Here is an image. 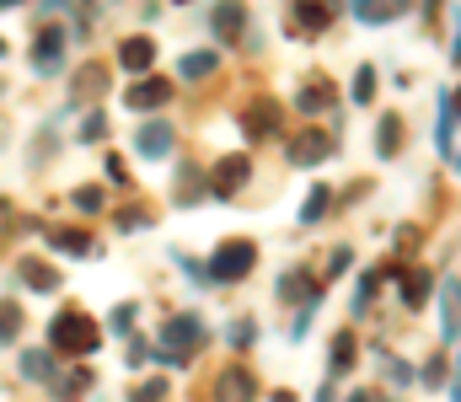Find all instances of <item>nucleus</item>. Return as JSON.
I'll list each match as a JSON object with an SVG mask.
<instances>
[{
  "label": "nucleus",
  "mask_w": 461,
  "mask_h": 402,
  "mask_svg": "<svg viewBox=\"0 0 461 402\" xmlns=\"http://www.w3.org/2000/svg\"><path fill=\"white\" fill-rule=\"evenodd\" d=\"M97 344H103L97 317H86L81 306L54 311V322H49V354H54V349H59V354H92Z\"/></svg>",
  "instance_id": "1"
},
{
  "label": "nucleus",
  "mask_w": 461,
  "mask_h": 402,
  "mask_svg": "<svg viewBox=\"0 0 461 402\" xmlns=\"http://www.w3.org/2000/svg\"><path fill=\"white\" fill-rule=\"evenodd\" d=\"M199 344H204V322L199 317H167V327H161V349H150L161 365H188L194 354H199Z\"/></svg>",
  "instance_id": "2"
},
{
  "label": "nucleus",
  "mask_w": 461,
  "mask_h": 402,
  "mask_svg": "<svg viewBox=\"0 0 461 402\" xmlns=\"http://www.w3.org/2000/svg\"><path fill=\"white\" fill-rule=\"evenodd\" d=\"M258 264V242H247V237H230L215 247V258H210V273L204 279H215V284H236V279H247Z\"/></svg>",
  "instance_id": "3"
},
{
  "label": "nucleus",
  "mask_w": 461,
  "mask_h": 402,
  "mask_svg": "<svg viewBox=\"0 0 461 402\" xmlns=\"http://www.w3.org/2000/svg\"><path fill=\"white\" fill-rule=\"evenodd\" d=\"M333 150H339V139L328 130H306V134L290 139V161H295V166H317V161H328Z\"/></svg>",
  "instance_id": "4"
},
{
  "label": "nucleus",
  "mask_w": 461,
  "mask_h": 402,
  "mask_svg": "<svg viewBox=\"0 0 461 402\" xmlns=\"http://www.w3.org/2000/svg\"><path fill=\"white\" fill-rule=\"evenodd\" d=\"M241 130H247V139L252 145H263V139H279V103H252L247 113H241Z\"/></svg>",
  "instance_id": "5"
},
{
  "label": "nucleus",
  "mask_w": 461,
  "mask_h": 402,
  "mask_svg": "<svg viewBox=\"0 0 461 402\" xmlns=\"http://www.w3.org/2000/svg\"><path fill=\"white\" fill-rule=\"evenodd\" d=\"M435 145H440L446 166H456V92H440V113H435Z\"/></svg>",
  "instance_id": "6"
},
{
  "label": "nucleus",
  "mask_w": 461,
  "mask_h": 402,
  "mask_svg": "<svg viewBox=\"0 0 461 402\" xmlns=\"http://www.w3.org/2000/svg\"><path fill=\"white\" fill-rule=\"evenodd\" d=\"M59 65H65V32L49 27V32H38V43H32V70H38V76H54Z\"/></svg>",
  "instance_id": "7"
},
{
  "label": "nucleus",
  "mask_w": 461,
  "mask_h": 402,
  "mask_svg": "<svg viewBox=\"0 0 461 402\" xmlns=\"http://www.w3.org/2000/svg\"><path fill=\"white\" fill-rule=\"evenodd\" d=\"M252 177V161L247 156H226L221 166H215V183H210V193L215 199H230V193H241V183Z\"/></svg>",
  "instance_id": "8"
},
{
  "label": "nucleus",
  "mask_w": 461,
  "mask_h": 402,
  "mask_svg": "<svg viewBox=\"0 0 461 402\" xmlns=\"http://www.w3.org/2000/svg\"><path fill=\"white\" fill-rule=\"evenodd\" d=\"M279 300H290V306H312V311H317V306H322V284H312V273L295 268V273L279 279Z\"/></svg>",
  "instance_id": "9"
},
{
  "label": "nucleus",
  "mask_w": 461,
  "mask_h": 402,
  "mask_svg": "<svg viewBox=\"0 0 461 402\" xmlns=\"http://www.w3.org/2000/svg\"><path fill=\"white\" fill-rule=\"evenodd\" d=\"M215 392H221V402H252V398H258V381H252V371H247V365H230V371H221Z\"/></svg>",
  "instance_id": "10"
},
{
  "label": "nucleus",
  "mask_w": 461,
  "mask_h": 402,
  "mask_svg": "<svg viewBox=\"0 0 461 402\" xmlns=\"http://www.w3.org/2000/svg\"><path fill=\"white\" fill-rule=\"evenodd\" d=\"M123 103H129L134 113H150V108H161V103H172V86L150 76V81H134V86L123 92Z\"/></svg>",
  "instance_id": "11"
},
{
  "label": "nucleus",
  "mask_w": 461,
  "mask_h": 402,
  "mask_svg": "<svg viewBox=\"0 0 461 402\" xmlns=\"http://www.w3.org/2000/svg\"><path fill=\"white\" fill-rule=\"evenodd\" d=\"M172 124H161V119H156V124H140V134H134V150H140V156H145V161H161V156H167V150H172Z\"/></svg>",
  "instance_id": "12"
},
{
  "label": "nucleus",
  "mask_w": 461,
  "mask_h": 402,
  "mask_svg": "<svg viewBox=\"0 0 461 402\" xmlns=\"http://www.w3.org/2000/svg\"><path fill=\"white\" fill-rule=\"evenodd\" d=\"M16 279H22L27 290H38V295H54V290H59V268L38 264V258H22V264H16Z\"/></svg>",
  "instance_id": "13"
},
{
  "label": "nucleus",
  "mask_w": 461,
  "mask_h": 402,
  "mask_svg": "<svg viewBox=\"0 0 461 402\" xmlns=\"http://www.w3.org/2000/svg\"><path fill=\"white\" fill-rule=\"evenodd\" d=\"M221 70V49H199V54H183V81H204Z\"/></svg>",
  "instance_id": "14"
},
{
  "label": "nucleus",
  "mask_w": 461,
  "mask_h": 402,
  "mask_svg": "<svg viewBox=\"0 0 461 402\" xmlns=\"http://www.w3.org/2000/svg\"><path fill=\"white\" fill-rule=\"evenodd\" d=\"M22 376L54 387V354H49V349H22Z\"/></svg>",
  "instance_id": "15"
},
{
  "label": "nucleus",
  "mask_w": 461,
  "mask_h": 402,
  "mask_svg": "<svg viewBox=\"0 0 461 402\" xmlns=\"http://www.w3.org/2000/svg\"><path fill=\"white\" fill-rule=\"evenodd\" d=\"M118 59H123V70H150V59H156V43H150V38H129V43L118 49Z\"/></svg>",
  "instance_id": "16"
},
{
  "label": "nucleus",
  "mask_w": 461,
  "mask_h": 402,
  "mask_svg": "<svg viewBox=\"0 0 461 402\" xmlns=\"http://www.w3.org/2000/svg\"><path fill=\"white\" fill-rule=\"evenodd\" d=\"M440 327H446V344H456V273H446L440 284Z\"/></svg>",
  "instance_id": "17"
},
{
  "label": "nucleus",
  "mask_w": 461,
  "mask_h": 402,
  "mask_svg": "<svg viewBox=\"0 0 461 402\" xmlns=\"http://www.w3.org/2000/svg\"><path fill=\"white\" fill-rule=\"evenodd\" d=\"M397 150H402V119L386 113L381 130H375V156H397Z\"/></svg>",
  "instance_id": "18"
},
{
  "label": "nucleus",
  "mask_w": 461,
  "mask_h": 402,
  "mask_svg": "<svg viewBox=\"0 0 461 402\" xmlns=\"http://www.w3.org/2000/svg\"><path fill=\"white\" fill-rule=\"evenodd\" d=\"M328 22H333L328 5H295V22H290V27H301V32H322Z\"/></svg>",
  "instance_id": "19"
},
{
  "label": "nucleus",
  "mask_w": 461,
  "mask_h": 402,
  "mask_svg": "<svg viewBox=\"0 0 461 402\" xmlns=\"http://www.w3.org/2000/svg\"><path fill=\"white\" fill-rule=\"evenodd\" d=\"M49 242H54L59 253H70V258H86V253H92V237H86V231H49Z\"/></svg>",
  "instance_id": "20"
},
{
  "label": "nucleus",
  "mask_w": 461,
  "mask_h": 402,
  "mask_svg": "<svg viewBox=\"0 0 461 402\" xmlns=\"http://www.w3.org/2000/svg\"><path fill=\"white\" fill-rule=\"evenodd\" d=\"M210 22H215V32H221V38L230 43V38H236V32L247 27V11H241V5H221V11H215Z\"/></svg>",
  "instance_id": "21"
},
{
  "label": "nucleus",
  "mask_w": 461,
  "mask_h": 402,
  "mask_svg": "<svg viewBox=\"0 0 461 402\" xmlns=\"http://www.w3.org/2000/svg\"><path fill=\"white\" fill-rule=\"evenodd\" d=\"M429 279H435L429 268H408V284H402V300H408V306H424V295H429Z\"/></svg>",
  "instance_id": "22"
},
{
  "label": "nucleus",
  "mask_w": 461,
  "mask_h": 402,
  "mask_svg": "<svg viewBox=\"0 0 461 402\" xmlns=\"http://www.w3.org/2000/svg\"><path fill=\"white\" fill-rule=\"evenodd\" d=\"M210 193V183H199V172L194 166H183V183H177V204H199Z\"/></svg>",
  "instance_id": "23"
},
{
  "label": "nucleus",
  "mask_w": 461,
  "mask_h": 402,
  "mask_svg": "<svg viewBox=\"0 0 461 402\" xmlns=\"http://www.w3.org/2000/svg\"><path fill=\"white\" fill-rule=\"evenodd\" d=\"M328 199H333V193H328V188H322V183H317V188H312V193H306V204H301V220H306V226H317V220H322V215H328Z\"/></svg>",
  "instance_id": "24"
},
{
  "label": "nucleus",
  "mask_w": 461,
  "mask_h": 402,
  "mask_svg": "<svg viewBox=\"0 0 461 402\" xmlns=\"http://www.w3.org/2000/svg\"><path fill=\"white\" fill-rule=\"evenodd\" d=\"M86 392H92V376H86V371H70V376L59 381V402H81Z\"/></svg>",
  "instance_id": "25"
},
{
  "label": "nucleus",
  "mask_w": 461,
  "mask_h": 402,
  "mask_svg": "<svg viewBox=\"0 0 461 402\" xmlns=\"http://www.w3.org/2000/svg\"><path fill=\"white\" fill-rule=\"evenodd\" d=\"M354 16H359V22H370V27H381V22H397V16H402V5H375V0H370V5H354Z\"/></svg>",
  "instance_id": "26"
},
{
  "label": "nucleus",
  "mask_w": 461,
  "mask_h": 402,
  "mask_svg": "<svg viewBox=\"0 0 461 402\" xmlns=\"http://www.w3.org/2000/svg\"><path fill=\"white\" fill-rule=\"evenodd\" d=\"M295 108H301V113H328V86H322V81H312V86L295 97Z\"/></svg>",
  "instance_id": "27"
},
{
  "label": "nucleus",
  "mask_w": 461,
  "mask_h": 402,
  "mask_svg": "<svg viewBox=\"0 0 461 402\" xmlns=\"http://www.w3.org/2000/svg\"><path fill=\"white\" fill-rule=\"evenodd\" d=\"M354 349H359L354 333H339V338H333V376H344L348 365H354Z\"/></svg>",
  "instance_id": "28"
},
{
  "label": "nucleus",
  "mask_w": 461,
  "mask_h": 402,
  "mask_svg": "<svg viewBox=\"0 0 461 402\" xmlns=\"http://www.w3.org/2000/svg\"><path fill=\"white\" fill-rule=\"evenodd\" d=\"M108 86V76H103V65H86L81 76H76V97H92V92H103Z\"/></svg>",
  "instance_id": "29"
},
{
  "label": "nucleus",
  "mask_w": 461,
  "mask_h": 402,
  "mask_svg": "<svg viewBox=\"0 0 461 402\" xmlns=\"http://www.w3.org/2000/svg\"><path fill=\"white\" fill-rule=\"evenodd\" d=\"M348 97H354V103H370V97H375V70H370V65H359V76H354V92H348Z\"/></svg>",
  "instance_id": "30"
},
{
  "label": "nucleus",
  "mask_w": 461,
  "mask_h": 402,
  "mask_svg": "<svg viewBox=\"0 0 461 402\" xmlns=\"http://www.w3.org/2000/svg\"><path fill=\"white\" fill-rule=\"evenodd\" d=\"M16 333H22V311H16V306L5 300V306H0V344H11Z\"/></svg>",
  "instance_id": "31"
},
{
  "label": "nucleus",
  "mask_w": 461,
  "mask_h": 402,
  "mask_svg": "<svg viewBox=\"0 0 461 402\" xmlns=\"http://www.w3.org/2000/svg\"><path fill=\"white\" fill-rule=\"evenodd\" d=\"M375 284H381L375 273H365V279H359V295H354V317H365V311H370V300H375Z\"/></svg>",
  "instance_id": "32"
},
{
  "label": "nucleus",
  "mask_w": 461,
  "mask_h": 402,
  "mask_svg": "<svg viewBox=\"0 0 461 402\" xmlns=\"http://www.w3.org/2000/svg\"><path fill=\"white\" fill-rule=\"evenodd\" d=\"M386 381H392V387H408V381H413V365H408V360H386Z\"/></svg>",
  "instance_id": "33"
},
{
  "label": "nucleus",
  "mask_w": 461,
  "mask_h": 402,
  "mask_svg": "<svg viewBox=\"0 0 461 402\" xmlns=\"http://www.w3.org/2000/svg\"><path fill=\"white\" fill-rule=\"evenodd\" d=\"M129 402H167V381H145L140 392H129Z\"/></svg>",
  "instance_id": "34"
},
{
  "label": "nucleus",
  "mask_w": 461,
  "mask_h": 402,
  "mask_svg": "<svg viewBox=\"0 0 461 402\" xmlns=\"http://www.w3.org/2000/svg\"><path fill=\"white\" fill-rule=\"evenodd\" d=\"M103 134H108V119L103 113H86L81 119V139H103Z\"/></svg>",
  "instance_id": "35"
},
{
  "label": "nucleus",
  "mask_w": 461,
  "mask_h": 402,
  "mask_svg": "<svg viewBox=\"0 0 461 402\" xmlns=\"http://www.w3.org/2000/svg\"><path fill=\"white\" fill-rule=\"evenodd\" d=\"M76 210L97 215V210H103V193H97V188H76Z\"/></svg>",
  "instance_id": "36"
},
{
  "label": "nucleus",
  "mask_w": 461,
  "mask_h": 402,
  "mask_svg": "<svg viewBox=\"0 0 461 402\" xmlns=\"http://www.w3.org/2000/svg\"><path fill=\"white\" fill-rule=\"evenodd\" d=\"M145 226H150L145 210H123V215H118V231H145Z\"/></svg>",
  "instance_id": "37"
},
{
  "label": "nucleus",
  "mask_w": 461,
  "mask_h": 402,
  "mask_svg": "<svg viewBox=\"0 0 461 402\" xmlns=\"http://www.w3.org/2000/svg\"><path fill=\"white\" fill-rule=\"evenodd\" d=\"M252 333H258L252 322H236V327H230V344H236V349H247V344H252Z\"/></svg>",
  "instance_id": "38"
},
{
  "label": "nucleus",
  "mask_w": 461,
  "mask_h": 402,
  "mask_svg": "<svg viewBox=\"0 0 461 402\" xmlns=\"http://www.w3.org/2000/svg\"><path fill=\"white\" fill-rule=\"evenodd\" d=\"M440 381H446V360H429L424 365V387H440Z\"/></svg>",
  "instance_id": "39"
},
{
  "label": "nucleus",
  "mask_w": 461,
  "mask_h": 402,
  "mask_svg": "<svg viewBox=\"0 0 461 402\" xmlns=\"http://www.w3.org/2000/svg\"><path fill=\"white\" fill-rule=\"evenodd\" d=\"M134 327V306H118L113 311V333H129Z\"/></svg>",
  "instance_id": "40"
},
{
  "label": "nucleus",
  "mask_w": 461,
  "mask_h": 402,
  "mask_svg": "<svg viewBox=\"0 0 461 402\" xmlns=\"http://www.w3.org/2000/svg\"><path fill=\"white\" fill-rule=\"evenodd\" d=\"M348 258H354V253H348V247H339V253H333V264H328V273H344Z\"/></svg>",
  "instance_id": "41"
},
{
  "label": "nucleus",
  "mask_w": 461,
  "mask_h": 402,
  "mask_svg": "<svg viewBox=\"0 0 461 402\" xmlns=\"http://www.w3.org/2000/svg\"><path fill=\"white\" fill-rule=\"evenodd\" d=\"M348 402H392V398H386V392H354Z\"/></svg>",
  "instance_id": "42"
},
{
  "label": "nucleus",
  "mask_w": 461,
  "mask_h": 402,
  "mask_svg": "<svg viewBox=\"0 0 461 402\" xmlns=\"http://www.w3.org/2000/svg\"><path fill=\"white\" fill-rule=\"evenodd\" d=\"M317 402H333V387H322V392H317Z\"/></svg>",
  "instance_id": "43"
},
{
  "label": "nucleus",
  "mask_w": 461,
  "mask_h": 402,
  "mask_svg": "<svg viewBox=\"0 0 461 402\" xmlns=\"http://www.w3.org/2000/svg\"><path fill=\"white\" fill-rule=\"evenodd\" d=\"M274 402H295V398H290V392H274Z\"/></svg>",
  "instance_id": "44"
},
{
  "label": "nucleus",
  "mask_w": 461,
  "mask_h": 402,
  "mask_svg": "<svg viewBox=\"0 0 461 402\" xmlns=\"http://www.w3.org/2000/svg\"><path fill=\"white\" fill-rule=\"evenodd\" d=\"M0 54H5V38H0Z\"/></svg>",
  "instance_id": "45"
}]
</instances>
